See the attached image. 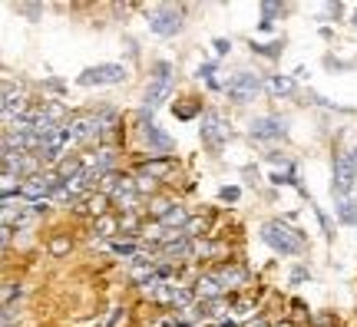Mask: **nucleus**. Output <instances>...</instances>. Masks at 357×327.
Wrapping results in <instances>:
<instances>
[{"label":"nucleus","instance_id":"nucleus-30","mask_svg":"<svg viewBox=\"0 0 357 327\" xmlns=\"http://www.w3.org/2000/svg\"><path fill=\"white\" fill-rule=\"evenodd\" d=\"M222 199H225V201H235V199H238V189H235V185H231V189H222Z\"/></svg>","mask_w":357,"mask_h":327},{"label":"nucleus","instance_id":"nucleus-31","mask_svg":"<svg viewBox=\"0 0 357 327\" xmlns=\"http://www.w3.org/2000/svg\"><path fill=\"white\" fill-rule=\"evenodd\" d=\"M354 26H357V13H354Z\"/></svg>","mask_w":357,"mask_h":327},{"label":"nucleus","instance_id":"nucleus-12","mask_svg":"<svg viewBox=\"0 0 357 327\" xmlns=\"http://www.w3.org/2000/svg\"><path fill=\"white\" fill-rule=\"evenodd\" d=\"M218 298H225V288H222V281L215 275H199L195 277V301H218Z\"/></svg>","mask_w":357,"mask_h":327},{"label":"nucleus","instance_id":"nucleus-16","mask_svg":"<svg viewBox=\"0 0 357 327\" xmlns=\"http://www.w3.org/2000/svg\"><path fill=\"white\" fill-rule=\"evenodd\" d=\"M189 218H192V215L185 212L182 205H172V212H169L166 218L159 222V225H162V228H169V231H172V228H178V231H185V225H189Z\"/></svg>","mask_w":357,"mask_h":327},{"label":"nucleus","instance_id":"nucleus-4","mask_svg":"<svg viewBox=\"0 0 357 327\" xmlns=\"http://www.w3.org/2000/svg\"><path fill=\"white\" fill-rule=\"evenodd\" d=\"M126 79V66L119 63H96V66H86L83 73L77 76L79 86H116Z\"/></svg>","mask_w":357,"mask_h":327},{"label":"nucleus","instance_id":"nucleus-5","mask_svg":"<svg viewBox=\"0 0 357 327\" xmlns=\"http://www.w3.org/2000/svg\"><path fill=\"white\" fill-rule=\"evenodd\" d=\"M357 182V152H341L337 159H334V195L337 199H347L351 189H354Z\"/></svg>","mask_w":357,"mask_h":327},{"label":"nucleus","instance_id":"nucleus-24","mask_svg":"<svg viewBox=\"0 0 357 327\" xmlns=\"http://www.w3.org/2000/svg\"><path fill=\"white\" fill-rule=\"evenodd\" d=\"M252 50H255L258 56H268V60H275V56L281 53V43H255V40H252Z\"/></svg>","mask_w":357,"mask_h":327},{"label":"nucleus","instance_id":"nucleus-15","mask_svg":"<svg viewBox=\"0 0 357 327\" xmlns=\"http://www.w3.org/2000/svg\"><path fill=\"white\" fill-rule=\"evenodd\" d=\"M208 215H192L189 218V225H185V238H192V241H202V238H208Z\"/></svg>","mask_w":357,"mask_h":327},{"label":"nucleus","instance_id":"nucleus-14","mask_svg":"<svg viewBox=\"0 0 357 327\" xmlns=\"http://www.w3.org/2000/svg\"><path fill=\"white\" fill-rule=\"evenodd\" d=\"M96 123H100V139H102V146H109L113 132L119 129V113H113V109H96Z\"/></svg>","mask_w":357,"mask_h":327},{"label":"nucleus","instance_id":"nucleus-22","mask_svg":"<svg viewBox=\"0 0 357 327\" xmlns=\"http://www.w3.org/2000/svg\"><path fill=\"white\" fill-rule=\"evenodd\" d=\"M275 13H284V3H261V30H271V26H275Z\"/></svg>","mask_w":357,"mask_h":327},{"label":"nucleus","instance_id":"nucleus-18","mask_svg":"<svg viewBox=\"0 0 357 327\" xmlns=\"http://www.w3.org/2000/svg\"><path fill=\"white\" fill-rule=\"evenodd\" d=\"M265 86H268V93H271V96H291V93H294V79H291V76H271Z\"/></svg>","mask_w":357,"mask_h":327},{"label":"nucleus","instance_id":"nucleus-8","mask_svg":"<svg viewBox=\"0 0 357 327\" xmlns=\"http://www.w3.org/2000/svg\"><path fill=\"white\" fill-rule=\"evenodd\" d=\"M139 132H142V139L149 142V149H155L159 155H169V152H172V139L153 123V113H149V109L139 113Z\"/></svg>","mask_w":357,"mask_h":327},{"label":"nucleus","instance_id":"nucleus-9","mask_svg":"<svg viewBox=\"0 0 357 327\" xmlns=\"http://www.w3.org/2000/svg\"><path fill=\"white\" fill-rule=\"evenodd\" d=\"M149 26L159 37H172L182 30V10L178 7H155L153 17H149Z\"/></svg>","mask_w":357,"mask_h":327},{"label":"nucleus","instance_id":"nucleus-26","mask_svg":"<svg viewBox=\"0 0 357 327\" xmlns=\"http://www.w3.org/2000/svg\"><path fill=\"white\" fill-rule=\"evenodd\" d=\"M136 192H139V199L149 192V199H153V192H155V182L153 178H146V176H136Z\"/></svg>","mask_w":357,"mask_h":327},{"label":"nucleus","instance_id":"nucleus-27","mask_svg":"<svg viewBox=\"0 0 357 327\" xmlns=\"http://www.w3.org/2000/svg\"><path fill=\"white\" fill-rule=\"evenodd\" d=\"M116 254H126V258H136V241H113Z\"/></svg>","mask_w":357,"mask_h":327},{"label":"nucleus","instance_id":"nucleus-13","mask_svg":"<svg viewBox=\"0 0 357 327\" xmlns=\"http://www.w3.org/2000/svg\"><path fill=\"white\" fill-rule=\"evenodd\" d=\"M176 169V162H172V155H155V159H149V162L139 165V176L153 178V182H159V178H166L169 172Z\"/></svg>","mask_w":357,"mask_h":327},{"label":"nucleus","instance_id":"nucleus-11","mask_svg":"<svg viewBox=\"0 0 357 327\" xmlns=\"http://www.w3.org/2000/svg\"><path fill=\"white\" fill-rule=\"evenodd\" d=\"M284 129H288V123L278 119V116H258V119H252V139H281Z\"/></svg>","mask_w":357,"mask_h":327},{"label":"nucleus","instance_id":"nucleus-17","mask_svg":"<svg viewBox=\"0 0 357 327\" xmlns=\"http://www.w3.org/2000/svg\"><path fill=\"white\" fill-rule=\"evenodd\" d=\"M70 248H73V238H70V235H63V231L50 235V241H47V252H50L53 258H66V254H70Z\"/></svg>","mask_w":357,"mask_h":327},{"label":"nucleus","instance_id":"nucleus-28","mask_svg":"<svg viewBox=\"0 0 357 327\" xmlns=\"http://www.w3.org/2000/svg\"><path fill=\"white\" fill-rule=\"evenodd\" d=\"M10 238H13V225H3V231H0V245H3V252L10 248Z\"/></svg>","mask_w":357,"mask_h":327},{"label":"nucleus","instance_id":"nucleus-21","mask_svg":"<svg viewBox=\"0 0 357 327\" xmlns=\"http://www.w3.org/2000/svg\"><path fill=\"white\" fill-rule=\"evenodd\" d=\"M96 235H102V238H116V235H119V218H109V215L96 218Z\"/></svg>","mask_w":357,"mask_h":327},{"label":"nucleus","instance_id":"nucleus-25","mask_svg":"<svg viewBox=\"0 0 357 327\" xmlns=\"http://www.w3.org/2000/svg\"><path fill=\"white\" fill-rule=\"evenodd\" d=\"M0 189H3V195H13V189L20 192V178L13 176V172H3V178H0Z\"/></svg>","mask_w":357,"mask_h":327},{"label":"nucleus","instance_id":"nucleus-19","mask_svg":"<svg viewBox=\"0 0 357 327\" xmlns=\"http://www.w3.org/2000/svg\"><path fill=\"white\" fill-rule=\"evenodd\" d=\"M43 116H47V119H50L53 126H66V123H70V119H66V106L63 102H43Z\"/></svg>","mask_w":357,"mask_h":327},{"label":"nucleus","instance_id":"nucleus-3","mask_svg":"<svg viewBox=\"0 0 357 327\" xmlns=\"http://www.w3.org/2000/svg\"><path fill=\"white\" fill-rule=\"evenodd\" d=\"M70 146H93V142H102L100 139V123H96V113H73L70 123L63 126Z\"/></svg>","mask_w":357,"mask_h":327},{"label":"nucleus","instance_id":"nucleus-6","mask_svg":"<svg viewBox=\"0 0 357 327\" xmlns=\"http://www.w3.org/2000/svg\"><path fill=\"white\" fill-rule=\"evenodd\" d=\"M199 132H202V142H205V146H208V149H215V152L231 139V126L218 113H212V109L202 116V129H199Z\"/></svg>","mask_w":357,"mask_h":327},{"label":"nucleus","instance_id":"nucleus-32","mask_svg":"<svg viewBox=\"0 0 357 327\" xmlns=\"http://www.w3.org/2000/svg\"><path fill=\"white\" fill-rule=\"evenodd\" d=\"M182 327H185V324H182Z\"/></svg>","mask_w":357,"mask_h":327},{"label":"nucleus","instance_id":"nucleus-1","mask_svg":"<svg viewBox=\"0 0 357 327\" xmlns=\"http://www.w3.org/2000/svg\"><path fill=\"white\" fill-rule=\"evenodd\" d=\"M261 241H265L268 248H275L278 254H301L305 252V235L294 231V228H288L284 222H278V218H271V222L261 225Z\"/></svg>","mask_w":357,"mask_h":327},{"label":"nucleus","instance_id":"nucleus-20","mask_svg":"<svg viewBox=\"0 0 357 327\" xmlns=\"http://www.w3.org/2000/svg\"><path fill=\"white\" fill-rule=\"evenodd\" d=\"M172 205L176 201H169V199H162V195H153L149 199V218H155V222H162L169 212H172Z\"/></svg>","mask_w":357,"mask_h":327},{"label":"nucleus","instance_id":"nucleus-2","mask_svg":"<svg viewBox=\"0 0 357 327\" xmlns=\"http://www.w3.org/2000/svg\"><path fill=\"white\" fill-rule=\"evenodd\" d=\"M176 70H172V63H155V73L153 79H149V86H146V109L153 113L155 106H162V102L172 96V86H176Z\"/></svg>","mask_w":357,"mask_h":327},{"label":"nucleus","instance_id":"nucleus-7","mask_svg":"<svg viewBox=\"0 0 357 327\" xmlns=\"http://www.w3.org/2000/svg\"><path fill=\"white\" fill-rule=\"evenodd\" d=\"M225 93H229V100L231 102H248V100H255L258 93H261V79H258L255 73H238V76H231L229 83H225Z\"/></svg>","mask_w":357,"mask_h":327},{"label":"nucleus","instance_id":"nucleus-10","mask_svg":"<svg viewBox=\"0 0 357 327\" xmlns=\"http://www.w3.org/2000/svg\"><path fill=\"white\" fill-rule=\"evenodd\" d=\"M212 275L222 281V288H225V291H235V288H245V284H248V271H245L242 264H235V261L218 264Z\"/></svg>","mask_w":357,"mask_h":327},{"label":"nucleus","instance_id":"nucleus-29","mask_svg":"<svg viewBox=\"0 0 357 327\" xmlns=\"http://www.w3.org/2000/svg\"><path fill=\"white\" fill-rule=\"evenodd\" d=\"M215 50L222 53V56H225V53L231 50V40H225V37H215Z\"/></svg>","mask_w":357,"mask_h":327},{"label":"nucleus","instance_id":"nucleus-23","mask_svg":"<svg viewBox=\"0 0 357 327\" xmlns=\"http://www.w3.org/2000/svg\"><path fill=\"white\" fill-rule=\"evenodd\" d=\"M337 215H341V222H344V225H357V205H354V201L341 199V205H337Z\"/></svg>","mask_w":357,"mask_h":327}]
</instances>
